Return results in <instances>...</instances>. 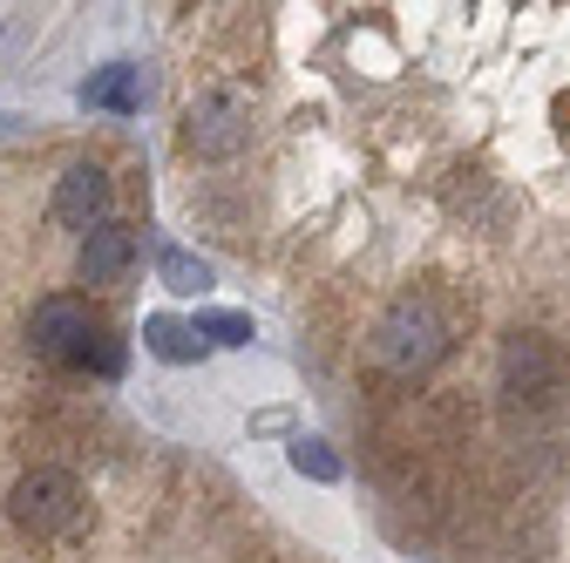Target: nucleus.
<instances>
[{
	"label": "nucleus",
	"instance_id": "f257e3e1",
	"mask_svg": "<svg viewBox=\"0 0 570 563\" xmlns=\"http://www.w3.org/2000/svg\"><path fill=\"white\" fill-rule=\"evenodd\" d=\"M8 516H14V530H21V536L55 543V536H68V530L89 516V488H82V475H76V468H61V462H35V468L8 488Z\"/></svg>",
	"mask_w": 570,
	"mask_h": 563
},
{
	"label": "nucleus",
	"instance_id": "f03ea898",
	"mask_svg": "<svg viewBox=\"0 0 570 563\" xmlns=\"http://www.w3.org/2000/svg\"><path fill=\"white\" fill-rule=\"evenodd\" d=\"M96 333H102V313L76 293H48V299L28 306V354L41 367H76Z\"/></svg>",
	"mask_w": 570,
	"mask_h": 563
},
{
	"label": "nucleus",
	"instance_id": "7ed1b4c3",
	"mask_svg": "<svg viewBox=\"0 0 570 563\" xmlns=\"http://www.w3.org/2000/svg\"><path fill=\"white\" fill-rule=\"evenodd\" d=\"M252 144V96L245 89H204L184 109V150L197 164H225Z\"/></svg>",
	"mask_w": 570,
	"mask_h": 563
},
{
	"label": "nucleus",
	"instance_id": "20e7f679",
	"mask_svg": "<svg viewBox=\"0 0 570 563\" xmlns=\"http://www.w3.org/2000/svg\"><path fill=\"white\" fill-rule=\"evenodd\" d=\"M570 360H563V346L543 339V333H510L503 339V394L517 401H550L563 387Z\"/></svg>",
	"mask_w": 570,
	"mask_h": 563
},
{
	"label": "nucleus",
	"instance_id": "39448f33",
	"mask_svg": "<svg viewBox=\"0 0 570 563\" xmlns=\"http://www.w3.org/2000/svg\"><path fill=\"white\" fill-rule=\"evenodd\" d=\"M102 210H109V170H102V164H68V170L55 177V190H48V218H55L61 231L89 238V231L102 225Z\"/></svg>",
	"mask_w": 570,
	"mask_h": 563
},
{
	"label": "nucleus",
	"instance_id": "423d86ee",
	"mask_svg": "<svg viewBox=\"0 0 570 563\" xmlns=\"http://www.w3.org/2000/svg\"><path fill=\"white\" fill-rule=\"evenodd\" d=\"M136 265V231L129 225H96L76 251V278L82 286H122V271Z\"/></svg>",
	"mask_w": 570,
	"mask_h": 563
},
{
	"label": "nucleus",
	"instance_id": "0eeeda50",
	"mask_svg": "<svg viewBox=\"0 0 570 563\" xmlns=\"http://www.w3.org/2000/svg\"><path fill=\"white\" fill-rule=\"evenodd\" d=\"M82 102H89V109L136 116V102H142V89H136V68H129V61H116V68H102V76H89V82H82Z\"/></svg>",
	"mask_w": 570,
	"mask_h": 563
},
{
	"label": "nucleus",
	"instance_id": "6e6552de",
	"mask_svg": "<svg viewBox=\"0 0 570 563\" xmlns=\"http://www.w3.org/2000/svg\"><path fill=\"white\" fill-rule=\"evenodd\" d=\"M142 346H150L157 360H197V346H204V339H197V326L157 313V319H142Z\"/></svg>",
	"mask_w": 570,
	"mask_h": 563
},
{
	"label": "nucleus",
	"instance_id": "1a4fd4ad",
	"mask_svg": "<svg viewBox=\"0 0 570 563\" xmlns=\"http://www.w3.org/2000/svg\"><path fill=\"white\" fill-rule=\"evenodd\" d=\"M157 278H164L170 293H204L210 286V265L190 258V251H157Z\"/></svg>",
	"mask_w": 570,
	"mask_h": 563
},
{
	"label": "nucleus",
	"instance_id": "9d476101",
	"mask_svg": "<svg viewBox=\"0 0 570 563\" xmlns=\"http://www.w3.org/2000/svg\"><path fill=\"white\" fill-rule=\"evenodd\" d=\"M293 468L313 475V482H340V455L326 442H293Z\"/></svg>",
	"mask_w": 570,
	"mask_h": 563
},
{
	"label": "nucleus",
	"instance_id": "9b49d317",
	"mask_svg": "<svg viewBox=\"0 0 570 563\" xmlns=\"http://www.w3.org/2000/svg\"><path fill=\"white\" fill-rule=\"evenodd\" d=\"M197 333H210L218 346H245L252 339V319L245 313H197Z\"/></svg>",
	"mask_w": 570,
	"mask_h": 563
}]
</instances>
